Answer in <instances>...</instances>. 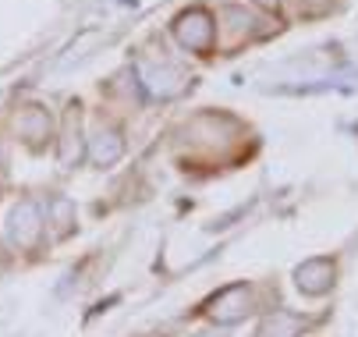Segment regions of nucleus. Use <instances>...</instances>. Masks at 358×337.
Returning <instances> with one entry per match:
<instances>
[{"mask_svg": "<svg viewBox=\"0 0 358 337\" xmlns=\"http://www.w3.org/2000/svg\"><path fill=\"white\" fill-rule=\"evenodd\" d=\"M18 131H22L29 142H39V138H46L50 121H46V114H43V110H25V114L18 117Z\"/></svg>", "mask_w": 358, "mask_h": 337, "instance_id": "20e7f679", "label": "nucleus"}, {"mask_svg": "<svg viewBox=\"0 0 358 337\" xmlns=\"http://www.w3.org/2000/svg\"><path fill=\"white\" fill-rule=\"evenodd\" d=\"M301 323L294 320V316H270L263 327H259V337H294V330H298Z\"/></svg>", "mask_w": 358, "mask_h": 337, "instance_id": "39448f33", "label": "nucleus"}, {"mask_svg": "<svg viewBox=\"0 0 358 337\" xmlns=\"http://www.w3.org/2000/svg\"><path fill=\"white\" fill-rule=\"evenodd\" d=\"M241 302H245V292L238 287V292H231L224 302H217L213 316H217V320H238V316H241Z\"/></svg>", "mask_w": 358, "mask_h": 337, "instance_id": "423d86ee", "label": "nucleus"}, {"mask_svg": "<svg viewBox=\"0 0 358 337\" xmlns=\"http://www.w3.org/2000/svg\"><path fill=\"white\" fill-rule=\"evenodd\" d=\"M174 32H178V39L185 46H192V50H206V43L213 36V25H210V18L202 15V11H192V15H181L178 18Z\"/></svg>", "mask_w": 358, "mask_h": 337, "instance_id": "f257e3e1", "label": "nucleus"}, {"mask_svg": "<svg viewBox=\"0 0 358 337\" xmlns=\"http://www.w3.org/2000/svg\"><path fill=\"white\" fill-rule=\"evenodd\" d=\"M121 150H124V142H121L117 131H107V128H103V131L92 138V160H96V164H103V167L114 164V160L121 157Z\"/></svg>", "mask_w": 358, "mask_h": 337, "instance_id": "7ed1b4c3", "label": "nucleus"}, {"mask_svg": "<svg viewBox=\"0 0 358 337\" xmlns=\"http://www.w3.org/2000/svg\"><path fill=\"white\" fill-rule=\"evenodd\" d=\"M39 210L32 206V203H22L15 213H11V238L22 245V249H29V245H36V238H39Z\"/></svg>", "mask_w": 358, "mask_h": 337, "instance_id": "f03ea898", "label": "nucleus"}]
</instances>
